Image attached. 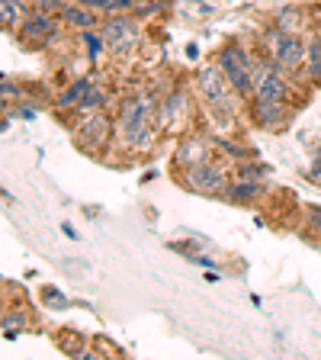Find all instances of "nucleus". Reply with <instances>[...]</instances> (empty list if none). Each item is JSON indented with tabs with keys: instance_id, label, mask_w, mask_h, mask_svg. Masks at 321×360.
I'll list each match as a JSON object with an SVG mask.
<instances>
[{
	"instance_id": "0eeeda50",
	"label": "nucleus",
	"mask_w": 321,
	"mask_h": 360,
	"mask_svg": "<svg viewBox=\"0 0 321 360\" xmlns=\"http://www.w3.org/2000/svg\"><path fill=\"white\" fill-rule=\"evenodd\" d=\"M187 184L196 193H218L225 187V171L209 165V161H202L196 167H187Z\"/></svg>"
},
{
	"instance_id": "6ab92c4d",
	"label": "nucleus",
	"mask_w": 321,
	"mask_h": 360,
	"mask_svg": "<svg viewBox=\"0 0 321 360\" xmlns=\"http://www.w3.org/2000/svg\"><path fill=\"white\" fill-rule=\"evenodd\" d=\"M296 26H299V13H292V10L280 13V30L283 32H296Z\"/></svg>"
},
{
	"instance_id": "6e6552de",
	"label": "nucleus",
	"mask_w": 321,
	"mask_h": 360,
	"mask_svg": "<svg viewBox=\"0 0 321 360\" xmlns=\"http://www.w3.org/2000/svg\"><path fill=\"white\" fill-rule=\"evenodd\" d=\"M52 32H55V22L48 20V13H36V16H30V20H22V26H20V36L26 45L45 42Z\"/></svg>"
},
{
	"instance_id": "39448f33",
	"label": "nucleus",
	"mask_w": 321,
	"mask_h": 360,
	"mask_svg": "<svg viewBox=\"0 0 321 360\" xmlns=\"http://www.w3.org/2000/svg\"><path fill=\"white\" fill-rule=\"evenodd\" d=\"M122 135L132 148H142V145L151 142V120L148 112L142 110V103H135L126 110V120H122Z\"/></svg>"
},
{
	"instance_id": "aec40b11",
	"label": "nucleus",
	"mask_w": 321,
	"mask_h": 360,
	"mask_svg": "<svg viewBox=\"0 0 321 360\" xmlns=\"http://www.w3.org/2000/svg\"><path fill=\"white\" fill-rule=\"evenodd\" d=\"M77 4H84L90 10H100V13H112V0H77Z\"/></svg>"
},
{
	"instance_id": "4468645a",
	"label": "nucleus",
	"mask_w": 321,
	"mask_h": 360,
	"mask_svg": "<svg viewBox=\"0 0 321 360\" xmlns=\"http://www.w3.org/2000/svg\"><path fill=\"white\" fill-rule=\"evenodd\" d=\"M183 112H187V100H183V97L177 94V97H171V100L164 103V122H167L171 129H177L180 122H183V120H180Z\"/></svg>"
},
{
	"instance_id": "9b49d317",
	"label": "nucleus",
	"mask_w": 321,
	"mask_h": 360,
	"mask_svg": "<svg viewBox=\"0 0 321 360\" xmlns=\"http://www.w3.org/2000/svg\"><path fill=\"white\" fill-rule=\"evenodd\" d=\"M177 161L180 165H187V167L202 165V161H206V145H202L199 139H187V142L180 145V151H177Z\"/></svg>"
},
{
	"instance_id": "412c9836",
	"label": "nucleus",
	"mask_w": 321,
	"mask_h": 360,
	"mask_svg": "<svg viewBox=\"0 0 321 360\" xmlns=\"http://www.w3.org/2000/svg\"><path fill=\"white\" fill-rule=\"evenodd\" d=\"M308 177H312V180H321V155H315L312 167H308Z\"/></svg>"
},
{
	"instance_id": "f8f14e48",
	"label": "nucleus",
	"mask_w": 321,
	"mask_h": 360,
	"mask_svg": "<svg viewBox=\"0 0 321 360\" xmlns=\"http://www.w3.org/2000/svg\"><path fill=\"white\" fill-rule=\"evenodd\" d=\"M90 94V81L84 77V81H77V84H71V87L65 90L58 97V106H81V100Z\"/></svg>"
},
{
	"instance_id": "a211bd4d",
	"label": "nucleus",
	"mask_w": 321,
	"mask_h": 360,
	"mask_svg": "<svg viewBox=\"0 0 321 360\" xmlns=\"http://www.w3.org/2000/svg\"><path fill=\"white\" fill-rule=\"evenodd\" d=\"M100 103H103V94H100V90H93V87H90V94H87V97L81 100V112H90V110H97Z\"/></svg>"
},
{
	"instance_id": "4be33fe9",
	"label": "nucleus",
	"mask_w": 321,
	"mask_h": 360,
	"mask_svg": "<svg viewBox=\"0 0 321 360\" xmlns=\"http://www.w3.org/2000/svg\"><path fill=\"white\" fill-rule=\"evenodd\" d=\"M312 222L318 225V232H321V210H312Z\"/></svg>"
},
{
	"instance_id": "20e7f679",
	"label": "nucleus",
	"mask_w": 321,
	"mask_h": 360,
	"mask_svg": "<svg viewBox=\"0 0 321 360\" xmlns=\"http://www.w3.org/2000/svg\"><path fill=\"white\" fill-rule=\"evenodd\" d=\"M254 97L257 100H277V103H286L289 97V84L283 81L277 68H270L267 61L254 65Z\"/></svg>"
},
{
	"instance_id": "1a4fd4ad",
	"label": "nucleus",
	"mask_w": 321,
	"mask_h": 360,
	"mask_svg": "<svg viewBox=\"0 0 321 360\" xmlns=\"http://www.w3.org/2000/svg\"><path fill=\"white\" fill-rule=\"evenodd\" d=\"M254 120H257V126L277 129L286 120V106L277 103V100H254Z\"/></svg>"
},
{
	"instance_id": "423d86ee",
	"label": "nucleus",
	"mask_w": 321,
	"mask_h": 360,
	"mask_svg": "<svg viewBox=\"0 0 321 360\" xmlns=\"http://www.w3.org/2000/svg\"><path fill=\"white\" fill-rule=\"evenodd\" d=\"M103 39H106V49L126 52V49H132L138 42V30H135V22L129 16H116V20H110L103 26Z\"/></svg>"
},
{
	"instance_id": "f3484780",
	"label": "nucleus",
	"mask_w": 321,
	"mask_h": 360,
	"mask_svg": "<svg viewBox=\"0 0 321 360\" xmlns=\"http://www.w3.org/2000/svg\"><path fill=\"white\" fill-rule=\"evenodd\" d=\"M81 42H84V49H87V55H90V58H100V52H103V49H106V39H103V32H93V30H84Z\"/></svg>"
},
{
	"instance_id": "7ed1b4c3",
	"label": "nucleus",
	"mask_w": 321,
	"mask_h": 360,
	"mask_svg": "<svg viewBox=\"0 0 321 360\" xmlns=\"http://www.w3.org/2000/svg\"><path fill=\"white\" fill-rule=\"evenodd\" d=\"M199 94H202V100L209 106H218L222 112H228L232 110V84H228V77H225V71L222 68H202L199 71Z\"/></svg>"
},
{
	"instance_id": "2eb2a0df",
	"label": "nucleus",
	"mask_w": 321,
	"mask_h": 360,
	"mask_svg": "<svg viewBox=\"0 0 321 360\" xmlns=\"http://www.w3.org/2000/svg\"><path fill=\"white\" fill-rule=\"evenodd\" d=\"M257 193H261V187H257L254 180H251V177H241L238 184L228 190V200H232V202H241V200H251V196H257Z\"/></svg>"
},
{
	"instance_id": "f03ea898",
	"label": "nucleus",
	"mask_w": 321,
	"mask_h": 360,
	"mask_svg": "<svg viewBox=\"0 0 321 360\" xmlns=\"http://www.w3.org/2000/svg\"><path fill=\"white\" fill-rule=\"evenodd\" d=\"M270 45H273V58H277V68H280V71H289V75H296V71L306 65V58H308V45L302 42L296 32L277 30L273 36H270Z\"/></svg>"
},
{
	"instance_id": "dca6fc26",
	"label": "nucleus",
	"mask_w": 321,
	"mask_h": 360,
	"mask_svg": "<svg viewBox=\"0 0 321 360\" xmlns=\"http://www.w3.org/2000/svg\"><path fill=\"white\" fill-rule=\"evenodd\" d=\"M308 77L321 81V36H315L308 42Z\"/></svg>"
},
{
	"instance_id": "ddd939ff",
	"label": "nucleus",
	"mask_w": 321,
	"mask_h": 360,
	"mask_svg": "<svg viewBox=\"0 0 321 360\" xmlns=\"http://www.w3.org/2000/svg\"><path fill=\"white\" fill-rule=\"evenodd\" d=\"M0 20H4V26H7V30H13V26H22V7H20V0H0Z\"/></svg>"
},
{
	"instance_id": "9d476101",
	"label": "nucleus",
	"mask_w": 321,
	"mask_h": 360,
	"mask_svg": "<svg viewBox=\"0 0 321 360\" xmlns=\"http://www.w3.org/2000/svg\"><path fill=\"white\" fill-rule=\"evenodd\" d=\"M61 20L84 32V30H93V26H97V10L84 7V4H67V7H61Z\"/></svg>"
},
{
	"instance_id": "5701e85b",
	"label": "nucleus",
	"mask_w": 321,
	"mask_h": 360,
	"mask_svg": "<svg viewBox=\"0 0 321 360\" xmlns=\"http://www.w3.org/2000/svg\"><path fill=\"white\" fill-rule=\"evenodd\" d=\"M135 4H142V0H135Z\"/></svg>"
},
{
	"instance_id": "f257e3e1",
	"label": "nucleus",
	"mask_w": 321,
	"mask_h": 360,
	"mask_svg": "<svg viewBox=\"0 0 321 360\" xmlns=\"http://www.w3.org/2000/svg\"><path fill=\"white\" fill-rule=\"evenodd\" d=\"M218 68L225 71L228 84L235 87V94H254V65H251L244 49H238V45L222 49V52H218Z\"/></svg>"
}]
</instances>
